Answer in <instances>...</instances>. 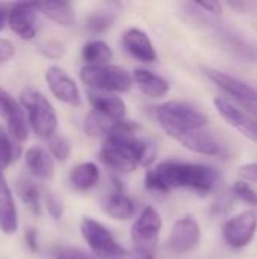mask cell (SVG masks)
I'll list each match as a JSON object with an SVG mask.
<instances>
[{
    "instance_id": "cb8c5ba5",
    "label": "cell",
    "mask_w": 257,
    "mask_h": 259,
    "mask_svg": "<svg viewBox=\"0 0 257 259\" xmlns=\"http://www.w3.org/2000/svg\"><path fill=\"white\" fill-rule=\"evenodd\" d=\"M82 59L85 61L86 67L106 65L112 59V49L100 39L88 41L82 47Z\"/></svg>"
},
{
    "instance_id": "44dd1931",
    "label": "cell",
    "mask_w": 257,
    "mask_h": 259,
    "mask_svg": "<svg viewBox=\"0 0 257 259\" xmlns=\"http://www.w3.org/2000/svg\"><path fill=\"white\" fill-rule=\"evenodd\" d=\"M24 162L29 171L41 179H48L53 175V159L50 153H47L44 149L35 146L26 150Z\"/></svg>"
},
{
    "instance_id": "603a6c76",
    "label": "cell",
    "mask_w": 257,
    "mask_h": 259,
    "mask_svg": "<svg viewBox=\"0 0 257 259\" xmlns=\"http://www.w3.org/2000/svg\"><path fill=\"white\" fill-rule=\"evenodd\" d=\"M36 9L41 11L47 18L55 21L58 26L71 27L76 21L74 9L70 2H45L36 3Z\"/></svg>"
},
{
    "instance_id": "f546056e",
    "label": "cell",
    "mask_w": 257,
    "mask_h": 259,
    "mask_svg": "<svg viewBox=\"0 0 257 259\" xmlns=\"http://www.w3.org/2000/svg\"><path fill=\"white\" fill-rule=\"evenodd\" d=\"M232 193L242 202L257 206V191L250 187V184H247L245 181H236L232 187Z\"/></svg>"
},
{
    "instance_id": "d590c367",
    "label": "cell",
    "mask_w": 257,
    "mask_h": 259,
    "mask_svg": "<svg viewBox=\"0 0 257 259\" xmlns=\"http://www.w3.org/2000/svg\"><path fill=\"white\" fill-rule=\"evenodd\" d=\"M39 50H41L45 56H48V58H58V56H61L62 52H64L62 46L58 44V42H55V41H50V42L42 44Z\"/></svg>"
},
{
    "instance_id": "6da1fadb",
    "label": "cell",
    "mask_w": 257,
    "mask_h": 259,
    "mask_svg": "<svg viewBox=\"0 0 257 259\" xmlns=\"http://www.w3.org/2000/svg\"><path fill=\"white\" fill-rule=\"evenodd\" d=\"M155 173L168 193L173 188H191L200 194H208L217 188L221 179V173L214 167L173 159L161 162Z\"/></svg>"
},
{
    "instance_id": "e575fe53",
    "label": "cell",
    "mask_w": 257,
    "mask_h": 259,
    "mask_svg": "<svg viewBox=\"0 0 257 259\" xmlns=\"http://www.w3.org/2000/svg\"><path fill=\"white\" fill-rule=\"evenodd\" d=\"M15 50H14V44L5 38H0V65L5 64L6 61H9L14 56Z\"/></svg>"
},
{
    "instance_id": "d4e9b609",
    "label": "cell",
    "mask_w": 257,
    "mask_h": 259,
    "mask_svg": "<svg viewBox=\"0 0 257 259\" xmlns=\"http://www.w3.org/2000/svg\"><path fill=\"white\" fill-rule=\"evenodd\" d=\"M15 193L24 205H27L35 214H41V197L38 187L27 178H20L15 182Z\"/></svg>"
},
{
    "instance_id": "2e32d148",
    "label": "cell",
    "mask_w": 257,
    "mask_h": 259,
    "mask_svg": "<svg viewBox=\"0 0 257 259\" xmlns=\"http://www.w3.org/2000/svg\"><path fill=\"white\" fill-rule=\"evenodd\" d=\"M123 46L133 58L141 62L150 64L155 62L158 58L150 36L138 27H130L123 33Z\"/></svg>"
},
{
    "instance_id": "7402d4cb",
    "label": "cell",
    "mask_w": 257,
    "mask_h": 259,
    "mask_svg": "<svg viewBox=\"0 0 257 259\" xmlns=\"http://www.w3.org/2000/svg\"><path fill=\"white\" fill-rule=\"evenodd\" d=\"M100 181V168L94 162L76 165L70 173V184L76 191H89Z\"/></svg>"
},
{
    "instance_id": "e0dca14e",
    "label": "cell",
    "mask_w": 257,
    "mask_h": 259,
    "mask_svg": "<svg viewBox=\"0 0 257 259\" xmlns=\"http://www.w3.org/2000/svg\"><path fill=\"white\" fill-rule=\"evenodd\" d=\"M88 96L94 111L101 114L111 123H120L126 118V103L118 96L101 91H91Z\"/></svg>"
},
{
    "instance_id": "9a60e30c",
    "label": "cell",
    "mask_w": 257,
    "mask_h": 259,
    "mask_svg": "<svg viewBox=\"0 0 257 259\" xmlns=\"http://www.w3.org/2000/svg\"><path fill=\"white\" fill-rule=\"evenodd\" d=\"M36 3H15L9 6L8 24L14 33L23 39L35 38L38 32Z\"/></svg>"
},
{
    "instance_id": "d6a6232c",
    "label": "cell",
    "mask_w": 257,
    "mask_h": 259,
    "mask_svg": "<svg viewBox=\"0 0 257 259\" xmlns=\"http://www.w3.org/2000/svg\"><path fill=\"white\" fill-rule=\"evenodd\" d=\"M197 8H200L203 12L209 14V15H220L223 12V5L220 2L215 0H209V2H195Z\"/></svg>"
},
{
    "instance_id": "4fadbf2b",
    "label": "cell",
    "mask_w": 257,
    "mask_h": 259,
    "mask_svg": "<svg viewBox=\"0 0 257 259\" xmlns=\"http://www.w3.org/2000/svg\"><path fill=\"white\" fill-rule=\"evenodd\" d=\"M0 117L8 121V134L15 141H26L29 137L27 118L18 102L3 88H0Z\"/></svg>"
},
{
    "instance_id": "8fae6325",
    "label": "cell",
    "mask_w": 257,
    "mask_h": 259,
    "mask_svg": "<svg viewBox=\"0 0 257 259\" xmlns=\"http://www.w3.org/2000/svg\"><path fill=\"white\" fill-rule=\"evenodd\" d=\"M201 241V229L197 220L186 215L177 220L168 237V250L174 255H185L192 252Z\"/></svg>"
},
{
    "instance_id": "ab89813d",
    "label": "cell",
    "mask_w": 257,
    "mask_h": 259,
    "mask_svg": "<svg viewBox=\"0 0 257 259\" xmlns=\"http://www.w3.org/2000/svg\"><path fill=\"white\" fill-rule=\"evenodd\" d=\"M115 259H156L155 256H141V255H138V253H135V252H126L124 255H121V256H118V258Z\"/></svg>"
},
{
    "instance_id": "484cf974",
    "label": "cell",
    "mask_w": 257,
    "mask_h": 259,
    "mask_svg": "<svg viewBox=\"0 0 257 259\" xmlns=\"http://www.w3.org/2000/svg\"><path fill=\"white\" fill-rule=\"evenodd\" d=\"M20 156V147L14 143L9 134L0 126V168H5L17 161Z\"/></svg>"
},
{
    "instance_id": "f35d334b",
    "label": "cell",
    "mask_w": 257,
    "mask_h": 259,
    "mask_svg": "<svg viewBox=\"0 0 257 259\" xmlns=\"http://www.w3.org/2000/svg\"><path fill=\"white\" fill-rule=\"evenodd\" d=\"M8 14H9V6L5 3H0V30L8 23Z\"/></svg>"
},
{
    "instance_id": "7a4b0ae2",
    "label": "cell",
    "mask_w": 257,
    "mask_h": 259,
    "mask_svg": "<svg viewBox=\"0 0 257 259\" xmlns=\"http://www.w3.org/2000/svg\"><path fill=\"white\" fill-rule=\"evenodd\" d=\"M183 17L188 23L195 26L200 32L208 35L218 47H221L224 52L230 53L236 59L241 61H256V50L248 46L238 33L217 21L212 15L203 12L200 8H197L195 3H185L182 8Z\"/></svg>"
},
{
    "instance_id": "9c48e42d",
    "label": "cell",
    "mask_w": 257,
    "mask_h": 259,
    "mask_svg": "<svg viewBox=\"0 0 257 259\" xmlns=\"http://www.w3.org/2000/svg\"><path fill=\"white\" fill-rule=\"evenodd\" d=\"M214 105L218 111V114L229 123L232 127L239 131L244 137L250 138L251 141L257 143V117L244 109L242 106L233 103L230 99L226 97H217L214 100Z\"/></svg>"
},
{
    "instance_id": "8992f818",
    "label": "cell",
    "mask_w": 257,
    "mask_h": 259,
    "mask_svg": "<svg viewBox=\"0 0 257 259\" xmlns=\"http://www.w3.org/2000/svg\"><path fill=\"white\" fill-rule=\"evenodd\" d=\"M162 229V219L153 206L142 209L130 229L135 253L141 256H155L158 238Z\"/></svg>"
},
{
    "instance_id": "ba28073f",
    "label": "cell",
    "mask_w": 257,
    "mask_h": 259,
    "mask_svg": "<svg viewBox=\"0 0 257 259\" xmlns=\"http://www.w3.org/2000/svg\"><path fill=\"white\" fill-rule=\"evenodd\" d=\"M203 71H204L206 77L211 82H214L220 90H223L227 96L238 100L239 106H242L245 109L257 108V88L224 73V71H220L217 68L204 67Z\"/></svg>"
},
{
    "instance_id": "3957f363",
    "label": "cell",
    "mask_w": 257,
    "mask_h": 259,
    "mask_svg": "<svg viewBox=\"0 0 257 259\" xmlns=\"http://www.w3.org/2000/svg\"><path fill=\"white\" fill-rule=\"evenodd\" d=\"M153 117L168 134L198 131L208 126V115L194 105L182 100H171L151 108Z\"/></svg>"
},
{
    "instance_id": "5bb4252c",
    "label": "cell",
    "mask_w": 257,
    "mask_h": 259,
    "mask_svg": "<svg viewBox=\"0 0 257 259\" xmlns=\"http://www.w3.org/2000/svg\"><path fill=\"white\" fill-rule=\"evenodd\" d=\"M45 82L52 91V94L61 100L62 103H67L70 106H80L82 103V94L76 82L58 65H52L45 73Z\"/></svg>"
},
{
    "instance_id": "277c9868",
    "label": "cell",
    "mask_w": 257,
    "mask_h": 259,
    "mask_svg": "<svg viewBox=\"0 0 257 259\" xmlns=\"http://www.w3.org/2000/svg\"><path fill=\"white\" fill-rule=\"evenodd\" d=\"M21 105L35 134L42 140H50L58 129V117L48 99L41 91L29 88L21 94Z\"/></svg>"
},
{
    "instance_id": "30bf717a",
    "label": "cell",
    "mask_w": 257,
    "mask_h": 259,
    "mask_svg": "<svg viewBox=\"0 0 257 259\" xmlns=\"http://www.w3.org/2000/svg\"><path fill=\"white\" fill-rule=\"evenodd\" d=\"M173 140L180 143L185 149L206 156L224 158L227 156V147L211 132L204 129L198 131H186V132H174L170 135Z\"/></svg>"
},
{
    "instance_id": "5b68a950",
    "label": "cell",
    "mask_w": 257,
    "mask_h": 259,
    "mask_svg": "<svg viewBox=\"0 0 257 259\" xmlns=\"http://www.w3.org/2000/svg\"><path fill=\"white\" fill-rule=\"evenodd\" d=\"M80 79L85 85L101 93H126L132 88V76L118 65L106 64L98 67H83Z\"/></svg>"
},
{
    "instance_id": "4dcf8cb0",
    "label": "cell",
    "mask_w": 257,
    "mask_h": 259,
    "mask_svg": "<svg viewBox=\"0 0 257 259\" xmlns=\"http://www.w3.org/2000/svg\"><path fill=\"white\" fill-rule=\"evenodd\" d=\"M55 259H95V256L79 247H62L56 250Z\"/></svg>"
},
{
    "instance_id": "ffe728a7",
    "label": "cell",
    "mask_w": 257,
    "mask_h": 259,
    "mask_svg": "<svg viewBox=\"0 0 257 259\" xmlns=\"http://www.w3.org/2000/svg\"><path fill=\"white\" fill-rule=\"evenodd\" d=\"M132 79H133L135 83L139 87V90H141L145 96H148V97H151V99L164 97V96L170 91L168 82H167L164 77L155 74V73L150 71V70L138 68V70L133 71Z\"/></svg>"
},
{
    "instance_id": "ac0fdd59",
    "label": "cell",
    "mask_w": 257,
    "mask_h": 259,
    "mask_svg": "<svg viewBox=\"0 0 257 259\" xmlns=\"http://www.w3.org/2000/svg\"><path fill=\"white\" fill-rule=\"evenodd\" d=\"M18 229V214L12 191L0 168V231L6 235L15 234Z\"/></svg>"
},
{
    "instance_id": "f1b7e54d",
    "label": "cell",
    "mask_w": 257,
    "mask_h": 259,
    "mask_svg": "<svg viewBox=\"0 0 257 259\" xmlns=\"http://www.w3.org/2000/svg\"><path fill=\"white\" fill-rule=\"evenodd\" d=\"M112 15L111 14H106V12H97V14H92L91 17H88L86 20V30L91 33V35H100L103 33L105 30H108L111 26H112Z\"/></svg>"
},
{
    "instance_id": "1f68e13d",
    "label": "cell",
    "mask_w": 257,
    "mask_h": 259,
    "mask_svg": "<svg viewBox=\"0 0 257 259\" xmlns=\"http://www.w3.org/2000/svg\"><path fill=\"white\" fill-rule=\"evenodd\" d=\"M145 188L151 193H158V194H167L168 191L165 190L164 184L161 182V179L158 178V175L155 173V170H150L147 175H145Z\"/></svg>"
},
{
    "instance_id": "d6986e66",
    "label": "cell",
    "mask_w": 257,
    "mask_h": 259,
    "mask_svg": "<svg viewBox=\"0 0 257 259\" xmlns=\"http://www.w3.org/2000/svg\"><path fill=\"white\" fill-rule=\"evenodd\" d=\"M114 185L117 190L112 196L108 197L105 203V211L114 220H118V222L129 220L135 214V202L129 196L124 194L123 187L118 179H114Z\"/></svg>"
},
{
    "instance_id": "52a82bcc",
    "label": "cell",
    "mask_w": 257,
    "mask_h": 259,
    "mask_svg": "<svg viewBox=\"0 0 257 259\" xmlns=\"http://www.w3.org/2000/svg\"><path fill=\"white\" fill-rule=\"evenodd\" d=\"M80 232L83 240L95 255V259H115L127 252L117 243V240L105 225L91 217L82 219Z\"/></svg>"
},
{
    "instance_id": "8d00e7d4",
    "label": "cell",
    "mask_w": 257,
    "mask_h": 259,
    "mask_svg": "<svg viewBox=\"0 0 257 259\" xmlns=\"http://www.w3.org/2000/svg\"><path fill=\"white\" fill-rule=\"evenodd\" d=\"M24 240H26V246L29 247V250L32 253H36L39 250V244H38V234L35 229H27L24 234Z\"/></svg>"
},
{
    "instance_id": "74e56055",
    "label": "cell",
    "mask_w": 257,
    "mask_h": 259,
    "mask_svg": "<svg viewBox=\"0 0 257 259\" xmlns=\"http://www.w3.org/2000/svg\"><path fill=\"white\" fill-rule=\"evenodd\" d=\"M241 176L250 182H257V162L254 164H247V165H242L241 170H239Z\"/></svg>"
},
{
    "instance_id": "4316f807",
    "label": "cell",
    "mask_w": 257,
    "mask_h": 259,
    "mask_svg": "<svg viewBox=\"0 0 257 259\" xmlns=\"http://www.w3.org/2000/svg\"><path fill=\"white\" fill-rule=\"evenodd\" d=\"M109 127H111V121L95 111H91L85 118V132L89 137L106 135Z\"/></svg>"
},
{
    "instance_id": "836d02e7",
    "label": "cell",
    "mask_w": 257,
    "mask_h": 259,
    "mask_svg": "<svg viewBox=\"0 0 257 259\" xmlns=\"http://www.w3.org/2000/svg\"><path fill=\"white\" fill-rule=\"evenodd\" d=\"M45 203H47L48 214H50L55 220H59V219H61V215H62V212H64V208H62L61 202H59L56 197H53V196L50 194V196H47Z\"/></svg>"
},
{
    "instance_id": "7c38bea8",
    "label": "cell",
    "mask_w": 257,
    "mask_h": 259,
    "mask_svg": "<svg viewBox=\"0 0 257 259\" xmlns=\"http://www.w3.org/2000/svg\"><path fill=\"white\" fill-rule=\"evenodd\" d=\"M257 232V214L254 211L241 212L236 217L227 220L223 226V237L226 243L233 249H242L248 246Z\"/></svg>"
},
{
    "instance_id": "83f0119b",
    "label": "cell",
    "mask_w": 257,
    "mask_h": 259,
    "mask_svg": "<svg viewBox=\"0 0 257 259\" xmlns=\"http://www.w3.org/2000/svg\"><path fill=\"white\" fill-rule=\"evenodd\" d=\"M48 150H50V155L55 159L67 161L70 158V153H71V146H70V141L65 137L55 134L48 140Z\"/></svg>"
}]
</instances>
